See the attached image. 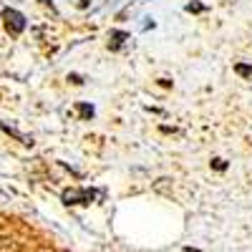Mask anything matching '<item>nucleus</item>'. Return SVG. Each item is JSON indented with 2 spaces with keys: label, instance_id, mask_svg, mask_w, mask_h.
Here are the masks:
<instances>
[{
  "label": "nucleus",
  "instance_id": "obj_1",
  "mask_svg": "<svg viewBox=\"0 0 252 252\" xmlns=\"http://www.w3.org/2000/svg\"><path fill=\"white\" fill-rule=\"evenodd\" d=\"M96 197H98V192H94V189H66L63 192V202L68 207L71 204H91Z\"/></svg>",
  "mask_w": 252,
  "mask_h": 252
},
{
  "label": "nucleus",
  "instance_id": "obj_2",
  "mask_svg": "<svg viewBox=\"0 0 252 252\" xmlns=\"http://www.w3.org/2000/svg\"><path fill=\"white\" fill-rule=\"evenodd\" d=\"M3 20H5V28H8L10 35H20V33L26 31V18H23V13H18V10H13V8H5V10H3Z\"/></svg>",
  "mask_w": 252,
  "mask_h": 252
},
{
  "label": "nucleus",
  "instance_id": "obj_3",
  "mask_svg": "<svg viewBox=\"0 0 252 252\" xmlns=\"http://www.w3.org/2000/svg\"><path fill=\"white\" fill-rule=\"evenodd\" d=\"M0 129H3L5 134H10L15 141H20V144H23V146H33V136H28V134H23V131H18L15 129V126H10V124H0Z\"/></svg>",
  "mask_w": 252,
  "mask_h": 252
},
{
  "label": "nucleus",
  "instance_id": "obj_4",
  "mask_svg": "<svg viewBox=\"0 0 252 252\" xmlns=\"http://www.w3.org/2000/svg\"><path fill=\"white\" fill-rule=\"evenodd\" d=\"M126 38H129V35H126L124 31H111V35H109V46L116 51V48H121V43H124Z\"/></svg>",
  "mask_w": 252,
  "mask_h": 252
},
{
  "label": "nucleus",
  "instance_id": "obj_5",
  "mask_svg": "<svg viewBox=\"0 0 252 252\" xmlns=\"http://www.w3.org/2000/svg\"><path fill=\"white\" fill-rule=\"evenodd\" d=\"M235 73L247 78V81H252V66H247V63H235Z\"/></svg>",
  "mask_w": 252,
  "mask_h": 252
},
{
  "label": "nucleus",
  "instance_id": "obj_6",
  "mask_svg": "<svg viewBox=\"0 0 252 252\" xmlns=\"http://www.w3.org/2000/svg\"><path fill=\"white\" fill-rule=\"evenodd\" d=\"M76 109H78L81 119H86V121H89V119H94V106H89V103H78Z\"/></svg>",
  "mask_w": 252,
  "mask_h": 252
},
{
  "label": "nucleus",
  "instance_id": "obj_7",
  "mask_svg": "<svg viewBox=\"0 0 252 252\" xmlns=\"http://www.w3.org/2000/svg\"><path fill=\"white\" fill-rule=\"evenodd\" d=\"M0 252H18V245H15L13 240L0 237Z\"/></svg>",
  "mask_w": 252,
  "mask_h": 252
},
{
  "label": "nucleus",
  "instance_id": "obj_8",
  "mask_svg": "<svg viewBox=\"0 0 252 252\" xmlns=\"http://www.w3.org/2000/svg\"><path fill=\"white\" fill-rule=\"evenodd\" d=\"M184 10H187V13H204L207 5H202V3H197V0H192V3L184 5Z\"/></svg>",
  "mask_w": 252,
  "mask_h": 252
},
{
  "label": "nucleus",
  "instance_id": "obj_9",
  "mask_svg": "<svg viewBox=\"0 0 252 252\" xmlns=\"http://www.w3.org/2000/svg\"><path fill=\"white\" fill-rule=\"evenodd\" d=\"M212 169L224 172V169H227V161H224V159H220V157H215V159H212Z\"/></svg>",
  "mask_w": 252,
  "mask_h": 252
},
{
  "label": "nucleus",
  "instance_id": "obj_10",
  "mask_svg": "<svg viewBox=\"0 0 252 252\" xmlns=\"http://www.w3.org/2000/svg\"><path fill=\"white\" fill-rule=\"evenodd\" d=\"M68 81H71V83H76V86H81V83H83L78 73H71V76H68Z\"/></svg>",
  "mask_w": 252,
  "mask_h": 252
},
{
  "label": "nucleus",
  "instance_id": "obj_11",
  "mask_svg": "<svg viewBox=\"0 0 252 252\" xmlns=\"http://www.w3.org/2000/svg\"><path fill=\"white\" fill-rule=\"evenodd\" d=\"M40 3H43V5H48V8H53V3H51V0H40Z\"/></svg>",
  "mask_w": 252,
  "mask_h": 252
},
{
  "label": "nucleus",
  "instance_id": "obj_12",
  "mask_svg": "<svg viewBox=\"0 0 252 252\" xmlns=\"http://www.w3.org/2000/svg\"><path fill=\"white\" fill-rule=\"evenodd\" d=\"M78 5H81V8H86V5H89V0H81V3H78Z\"/></svg>",
  "mask_w": 252,
  "mask_h": 252
}]
</instances>
